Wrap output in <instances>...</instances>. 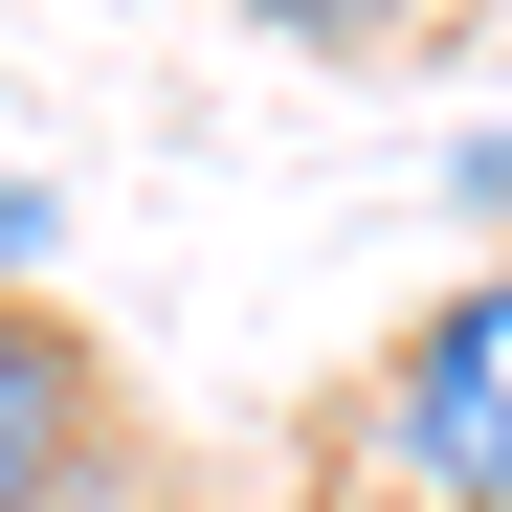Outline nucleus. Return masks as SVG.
I'll list each match as a JSON object with an SVG mask.
<instances>
[{
    "label": "nucleus",
    "mask_w": 512,
    "mask_h": 512,
    "mask_svg": "<svg viewBox=\"0 0 512 512\" xmlns=\"http://www.w3.org/2000/svg\"><path fill=\"white\" fill-rule=\"evenodd\" d=\"M379 490H423V512H512V268H468V290L379 357Z\"/></svg>",
    "instance_id": "nucleus-1"
},
{
    "label": "nucleus",
    "mask_w": 512,
    "mask_h": 512,
    "mask_svg": "<svg viewBox=\"0 0 512 512\" xmlns=\"http://www.w3.org/2000/svg\"><path fill=\"white\" fill-rule=\"evenodd\" d=\"M45 245H67V201H45V179H0V268H45Z\"/></svg>",
    "instance_id": "nucleus-5"
},
{
    "label": "nucleus",
    "mask_w": 512,
    "mask_h": 512,
    "mask_svg": "<svg viewBox=\"0 0 512 512\" xmlns=\"http://www.w3.org/2000/svg\"><path fill=\"white\" fill-rule=\"evenodd\" d=\"M446 201H468V223H512V112H490V134H446Z\"/></svg>",
    "instance_id": "nucleus-4"
},
{
    "label": "nucleus",
    "mask_w": 512,
    "mask_h": 512,
    "mask_svg": "<svg viewBox=\"0 0 512 512\" xmlns=\"http://www.w3.org/2000/svg\"><path fill=\"white\" fill-rule=\"evenodd\" d=\"M245 23H268V45H401L423 0H245Z\"/></svg>",
    "instance_id": "nucleus-3"
},
{
    "label": "nucleus",
    "mask_w": 512,
    "mask_h": 512,
    "mask_svg": "<svg viewBox=\"0 0 512 512\" xmlns=\"http://www.w3.org/2000/svg\"><path fill=\"white\" fill-rule=\"evenodd\" d=\"M90 334H67L45 290H0V512H67V490H90Z\"/></svg>",
    "instance_id": "nucleus-2"
}]
</instances>
